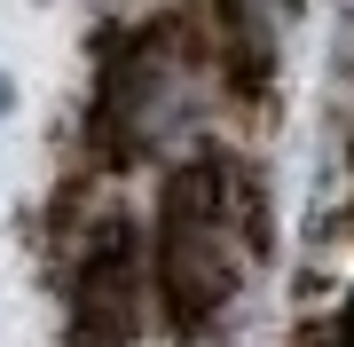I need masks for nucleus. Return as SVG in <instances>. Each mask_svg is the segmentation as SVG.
I'll list each match as a JSON object with an SVG mask.
<instances>
[{
    "label": "nucleus",
    "mask_w": 354,
    "mask_h": 347,
    "mask_svg": "<svg viewBox=\"0 0 354 347\" xmlns=\"http://www.w3.org/2000/svg\"><path fill=\"white\" fill-rule=\"evenodd\" d=\"M260 237H252V190L236 166H189L165 197V292L181 300V316L221 308L244 284Z\"/></svg>",
    "instance_id": "1"
},
{
    "label": "nucleus",
    "mask_w": 354,
    "mask_h": 347,
    "mask_svg": "<svg viewBox=\"0 0 354 347\" xmlns=\"http://www.w3.org/2000/svg\"><path fill=\"white\" fill-rule=\"evenodd\" d=\"M197 103H205V79H197V55L181 48L174 32H142L127 48V64L111 71V95H102V111H111V134L118 150H165L174 134L197 127Z\"/></svg>",
    "instance_id": "2"
},
{
    "label": "nucleus",
    "mask_w": 354,
    "mask_h": 347,
    "mask_svg": "<svg viewBox=\"0 0 354 347\" xmlns=\"http://www.w3.org/2000/svg\"><path fill=\"white\" fill-rule=\"evenodd\" d=\"M8 103H16V87H8V71H0V118H8Z\"/></svg>",
    "instance_id": "3"
}]
</instances>
